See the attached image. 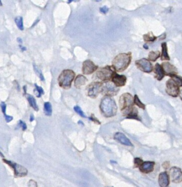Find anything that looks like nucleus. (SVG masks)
<instances>
[{
	"label": "nucleus",
	"instance_id": "nucleus-1",
	"mask_svg": "<svg viewBox=\"0 0 182 187\" xmlns=\"http://www.w3.org/2000/svg\"><path fill=\"white\" fill-rule=\"evenodd\" d=\"M100 109L102 114L106 117H113L117 114V106L111 97L105 96L101 102Z\"/></svg>",
	"mask_w": 182,
	"mask_h": 187
},
{
	"label": "nucleus",
	"instance_id": "nucleus-2",
	"mask_svg": "<svg viewBox=\"0 0 182 187\" xmlns=\"http://www.w3.org/2000/svg\"><path fill=\"white\" fill-rule=\"evenodd\" d=\"M132 61L131 52L121 53L114 58L112 61V67L115 71L122 72L127 69Z\"/></svg>",
	"mask_w": 182,
	"mask_h": 187
},
{
	"label": "nucleus",
	"instance_id": "nucleus-3",
	"mask_svg": "<svg viewBox=\"0 0 182 187\" xmlns=\"http://www.w3.org/2000/svg\"><path fill=\"white\" fill-rule=\"evenodd\" d=\"M74 72L72 70H64L59 77V86L64 89H70L74 79Z\"/></svg>",
	"mask_w": 182,
	"mask_h": 187
},
{
	"label": "nucleus",
	"instance_id": "nucleus-4",
	"mask_svg": "<svg viewBox=\"0 0 182 187\" xmlns=\"http://www.w3.org/2000/svg\"><path fill=\"white\" fill-rule=\"evenodd\" d=\"M115 73L111 69L110 66H106L103 68H101L95 73L96 78L103 81H108L112 79L113 75Z\"/></svg>",
	"mask_w": 182,
	"mask_h": 187
},
{
	"label": "nucleus",
	"instance_id": "nucleus-5",
	"mask_svg": "<svg viewBox=\"0 0 182 187\" xmlns=\"http://www.w3.org/2000/svg\"><path fill=\"white\" fill-rule=\"evenodd\" d=\"M119 89L109 81L102 82L101 92L102 94L107 97L116 96L119 91Z\"/></svg>",
	"mask_w": 182,
	"mask_h": 187
},
{
	"label": "nucleus",
	"instance_id": "nucleus-6",
	"mask_svg": "<svg viewBox=\"0 0 182 187\" xmlns=\"http://www.w3.org/2000/svg\"><path fill=\"white\" fill-rule=\"evenodd\" d=\"M3 162L13 169L15 177H23L27 175L28 170L24 166L6 159H3Z\"/></svg>",
	"mask_w": 182,
	"mask_h": 187
},
{
	"label": "nucleus",
	"instance_id": "nucleus-7",
	"mask_svg": "<svg viewBox=\"0 0 182 187\" xmlns=\"http://www.w3.org/2000/svg\"><path fill=\"white\" fill-rule=\"evenodd\" d=\"M119 104L121 112L131 108L134 105V98L129 93L124 94L119 98Z\"/></svg>",
	"mask_w": 182,
	"mask_h": 187
},
{
	"label": "nucleus",
	"instance_id": "nucleus-8",
	"mask_svg": "<svg viewBox=\"0 0 182 187\" xmlns=\"http://www.w3.org/2000/svg\"><path fill=\"white\" fill-rule=\"evenodd\" d=\"M101 84L102 82H94L89 84L87 87L88 96L92 98H97L101 92Z\"/></svg>",
	"mask_w": 182,
	"mask_h": 187
},
{
	"label": "nucleus",
	"instance_id": "nucleus-9",
	"mask_svg": "<svg viewBox=\"0 0 182 187\" xmlns=\"http://www.w3.org/2000/svg\"><path fill=\"white\" fill-rule=\"evenodd\" d=\"M166 91L168 95L173 97H177L180 95V87L175 84L172 79L166 82Z\"/></svg>",
	"mask_w": 182,
	"mask_h": 187
},
{
	"label": "nucleus",
	"instance_id": "nucleus-10",
	"mask_svg": "<svg viewBox=\"0 0 182 187\" xmlns=\"http://www.w3.org/2000/svg\"><path fill=\"white\" fill-rule=\"evenodd\" d=\"M135 64L139 70L145 73H151L154 69L151 63L147 59L142 58L136 61Z\"/></svg>",
	"mask_w": 182,
	"mask_h": 187
},
{
	"label": "nucleus",
	"instance_id": "nucleus-11",
	"mask_svg": "<svg viewBox=\"0 0 182 187\" xmlns=\"http://www.w3.org/2000/svg\"><path fill=\"white\" fill-rule=\"evenodd\" d=\"M169 176L173 183H179L182 181V171L177 167H172L169 171Z\"/></svg>",
	"mask_w": 182,
	"mask_h": 187
},
{
	"label": "nucleus",
	"instance_id": "nucleus-12",
	"mask_svg": "<svg viewBox=\"0 0 182 187\" xmlns=\"http://www.w3.org/2000/svg\"><path fill=\"white\" fill-rule=\"evenodd\" d=\"M98 69V66H96L92 61L87 60L83 63L82 72L85 75H90Z\"/></svg>",
	"mask_w": 182,
	"mask_h": 187
},
{
	"label": "nucleus",
	"instance_id": "nucleus-13",
	"mask_svg": "<svg viewBox=\"0 0 182 187\" xmlns=\"http://www.w3.org/2000/svg\"><path fill=\"white\" fill-rule=\"evenodd\" d=\"M111 81L117 87L124 86L126 84L127 77L125 75H119L116 73H114Z\"/></svg>",
	"mask_w": 182,
	"mask_h": 187
},
{
	"label": "nucleus",
	"instance_id": "nucleus-14",
	"mask_svg": "<svg viewBox=\"0 0 182 187\" xmlns=\"http://www.w3.org/2000/svg\"><path fill=\"white\" fill-rule=\"evenodd\" d=\"M114 139L122 144H123L126 146H130V147H133V146L131 140L129 139L127 137L124 133H121V132H117V133H115Z\"/></svg>",
	"mask_w": 182,
	"mask_h": 187
},
{
	"label": "nucleus",
	"instance_id": "nucleus-15",
	"mask_svg": "<svg viewBox=\"0 0 182 187\" xmlns=\"http://www.w3.org/2000/svg\"><path fill=\"white\" fill-rule=\"evenodd\" d=\"M122 112H123L124 115H125L127 119L140 120V118L138 116V109L134 106Z\"/></svg>",
	"mask_w": 182,
	"mask_h": 187
},
{
	"label": "nucleus",
	"instance_id": "nucleus-16",
	"mask_svg": "<svg viewBox=\"0 0 182 187\" xmlns=\"http://www.w3.org/2000/svg\"><path fill=\"white\" fill-rule=\"evenodd\" d=\"M160 187H168L170 183V178L167 172H162L160 173L158 180Z\"/></svg>",
	"mask_w": 182,
	"mask_h": 187
},
{
	"label": "nucleus",
	"instance_id": "nucleus-17",
	"mask_svg": "<svg viewBox=\"0 0 182 187\" xmlns=\"http://www.w3.org/2000/svg\"><path fill=\"white\" fill-rule=\"evenodd\" d=\"M155 165V162H143V163L139 167V170L142 173H146V174L151 173L154 170Z\"/></svg>",
	"mask_w": 182,
	"mask_h": 187
},
{
	"label": "nucleus",
	"instance_id": "nucleus-18",
	"mask_svg": "<svg viewBox=\"0 0 182 187\" xmlns=\"http://www.w3.org/2000/svg\"><path fill=\"white\" fill-rule=\"evenodd\" d=\"M162 67L163 68L164 72L165 73V75H169L172 74H177L178 73L177 69L175 66L172 65L168 62H164L162 64Z\"/></svg>",
	"mask_w": 182,
	"mask_h": 187
},
{
	"label": "nucleus",
	"instance_id": "nucleus-19",
	"mask_svg": "<svg viewBox=\"0 0 182 187\" xmlns=\"http://www.w3.org/2000/svg\"><path fill=\"white\" fill-rule=\"evenodd\" d=\"M155 77L159 81H161L165 76V73L164 72V69L161 65L159 63L156 64L155 66L154 70Z\"/></svg>",
	"mask_w": 182,
	"mask_h": 187
},
{
	"label": "nucleus",
	"instance_id": "nucleus-20",
	"mask_svg": "<svg viewBox=\"0 0 182 187\" xmlns=\"http://www.w3.org/2000/svg\"><path fill=\"white\" fill-rule=\"evenodd\" d=\"M88 80L83 75H78L75 78L74 81V86L77 89H80V87L87 83Z\"/></svg>",
	"mask_w": 182,
	"mask_h": 187
},
{
	"label": "nucleus",
	"instance_id": "nucleus-21",
	"mask_svg": "<svg viewBox=\"0 0 182 187\" xmlns=\"http://www.w3.org/2000/svg\"><path fill=\"white\" fill-rule=\"evenodd\" d=\"M162 53H161V61H170V58L168 55L167 46L166 42H164L161 44Z\"/></svg>",
	"mask_w": 182,
	"mask_h": 187
},
{
	"label": "nucleus",
	"instance_id": "nucleus-22",
	"mask_svg": "<svg viewBox=\"0 0 182 187\" xmlns=\"http://www.w3.org/2000/svg\"><path fill=\"white\" fill-rule=\"evenodd\" d=\"M26 99L28 100V102L29 103V104L31 105V107L35 110V111H38L39 110V107L37 105V103L36 102L35 99L34 98V97L33 96H31V94H26Z\"/></svg>",
	"mask_w": 182,
	"mask_h": 187
},
{
	"label": "nucleus",
	"instance_id": "nucleus-23",
	"mask_svg": "<svg viewBox=\"0 0 182 187\" xmlns=\"http://www.w3.org/2000/svg\"><path fill=\"white\" fill-rule=\"evenodd\" d=\"M44 111L45 114L46 116H51L52 113V105L50 102H45L44 103Z\"/></svg>",
	"mask_w": 182,
	"mask_h": 187
},
{
	"label": "nucleus",
	"instance_id": "nucleus-24",
	"mask_svg": "<svg viewBox=\"0 0 182 187\" xmlns=\"http://www.w3.org/2000/svg\"><path fill=\"white\" fill-rule=\"evenodd\" d=\"M160 57V52L159 51H151L148 56L149 61L155 62Z\"/></svg>",
	"mask_w": 182,
	"mask_h": 187
},
{
	"label": "nucleus",
	"instance_id": "nucleus-25",
	"mask_svg": "<svg viewBox=\"0 0 182 187\" xmlns=\"http://www.w3.org/2000/svg\"><path fill=\"white\" fill-rule=\"evenodd\" d=\"M170 78L173 80L175 84L179 87H182V77L180 76L177 74H172L169 75Z\"/></svg>",
	"mask_w": 182,
	"mask_h": 187
},
{
	"label": "nucleus",
	"instance_id": "nucleus-26",
	"mask_svg": "<svg viewBox=\"0 0 182 187\" xmlns=\"http://www.w3.org/2000/svg\"><path fill=\"white\" fill-rule=\"evenodd\" d=\"M143 39L146 42H153L156 39L157 37L154 36L152 33L150 32L147 34L144 35Z\"/></svg>",
	"mask_w": 182,
	"mask_h": 187
},
{
	"label": "nucleus",
	"instance_id": "nucleus-27",
	"mask_svg": "<svg viewBox=\"0 0 182 187\" xmlns=\"http://www.w3.org/2000/svg\"><path fill=\"white\" fill-rule=\"evenodd\" d=\"M15 23L20 30H23V20L22 16H19L15 18Z\"/></svg>",
	"mask_w": 182,
	"mask_h": 187
},
{
	"label": "nucleus",
	"instance_id": "nucleus-28",
	"mask_svg": "<svg viewBox=\"0 0 182 187\" xmlns=\"http://www.w3.org/2000/svg\"><path fill=\"white\" fill-rule=\"evenodd\" d=\"M35 89H34V92H35L36 96L38 98H40L42 94H44V91L41 87L37 86V84H35Z\"/></svg>",
	"mask_w": 182,
	"mask_h": 187
},
{
	"label": "nucleus",
	"instance_id": "nucleus-29",
	"mask_svg": "<svg viewBox=\"0 0 182 187\" xmlns=\"http://www.w3.org/2000/svg\"><path fill=\"white\" fill-rule=\"evenodd\" d=\"M134 103L136 105H137L138 107L141 108L142 109H145V104H144L140 101V99L139 98V97H138V96H137L136 94V95L134 96Z\"/></svg>",
	"mask_w": 182,
	"mask_h": 187
},
{
	"label": "nucleus",
	"instance_id": "nucleus-30",
	"mask_svg": "<svg viewBox=\"0 0 182 187\" xmlns=\"http://www.w3.org/2000/svg\"><path fill=\"white\" fill-rule=\"evenodd\" d=\"M34 70L35 71L36 74H37V76L40 77V80H41V81H45V78L44 77V75L42 74L41 71L40 69L38 68L36 65H34Z\"/></svg>",
	"mask_w": 182,
	"mask_h": 187
},
{
	"label": "nucleus",
	"instance_id": "nucleus-31",
	"mask_svg": "<svg viewBox=\"0 0 182 187\" xmlns=\"http://www.w3.org/2000/svg\"><path fill=\"white\" fill-rule=\"evenodd\" d=\"M74 110L75 112L77 113L80 116H82V117H84V118L87 117H86V116H85V115L84 114V112L82 110V109L79 106H78V105L75 106L74 107Z\"/></svg>",
	"mask_w": 182,
	"mask_h": 187
},
{
	"label": "nucleus",
	"instance_id": "nucleus-32",
	"mask_svg": "<svg viewBox=\"0 0 182 187\" xmlns=\"http://www.w3.org/2000/svg\"><path fill=\"white\" fill-rule=\"evenodd\" d=\"M143 160L139 157H136L134 159V167H139L140 165L143 163Z\"/></svg>",
	"mask_w": 182,
	"mask_h": 187
},
{
	"label": "nucleus",
	"instance_id": "nucleus-33",
	"mask_svg": "<svg viewBox=\"0 0 182 187\" xmlns=\"http://www.w3.org/2000/svg\"><path fill=\"white\" fill-rule=\"evenodd\" d=\"M19 126L21 127L23 131H26V130L27 129V126H26V124L22 120H19L18 123Z\"/></svg>",
	"mask_w": 182,
	"mask_h": 187
},
{
	"label": "nucleus",
	"instance_id": "nucleus-34",
	"mask_svg": "<svg viewBox=\"0 0 182 187\" xmlns=\"http://www.w3.org/2000/svg\"><path fill=\"white\" fill-rule=\"evenodd\" d=\"M1 108L2 109V112L3 114H4V115H6V108H7V105L6 104V103L5 102H2L1 103Z\"/></svg>",
	"mask_w": 182,
	"mask_h": 187
},
{
	"label": "nucleus",
	"instance_id": "nucleus-35",
	"mask_svg": "<svg viewBox=\"0 0 182 187\" xmlns=\"http://www.w3.org/2000/svg\"><path fill=\"white\" fill-rule=\"evenodd\" d=\"M162 166L165 170H168V168L170 167V162L169 161H166V162H164L162 165Z\"/></svg>",
	"mask_w": 182,
	"mask_h": 187
},
{
	"label": "nucleus",
	"instance_id": "nucleus-36",
	"mask_svg": "<svg viewBox=\"0 0 182 187\" xmlns=\"http://www.w3.org/2000/svg\"><path fill=\"white\" fill-rule=\"evenodd\" d=\"M28 187H37V183L35 180H31L28 183Z\"/></svg>",
	"mask_w": 182,
	"mask_h": 187
},
{
	"label": "nucleus",
	"instance_id": "nucleus-37",
	"mask_svg": "<svg viewBox=\"0 0 182 187\" xmlns=\"http://www.w3.org/2000/svg\"><path fill=\"white\" fill-rule=\"evenodd\" d=\"M108 10H109V8H108L106 6H103V7H101V8H100V11L101 13H103V14L107 13L108 12Z\"/></svg>",
	"mask_w": 182,
	"mask_h": 187
},
{
	"label": "nucleus",
	"instance_id": "nucleus-38",
	"mask_svg": "<svg viewBox=\"0 0 182 187\" xmlns=\"http://www.w3.org/2000/svg\"><path fill=\"white\" fill-rule=\"evenodd\" d=\"M89 119L90 120H91L92 121H93L95 123H96V124H100L101 123L99 122L98 120L97 119L96 117H94L93 116V115H92L90 117H89Z\"/></svg>",
	"mask_w": 182,
	"mask_h": 187
},
{
	"label": "nucleus",
	"instance_id": "nucleus-39",
	"mask_svg": "<svg viewBox=\"0 0 182 187\" xmlns=\"http://www.w3.org/2000/svg\"><path fill=\"white\" fill-rule=\"evenodd\" d=\"M5 120L7 122H9L11 121L13 119V117L11 116H9V115H5Z\"/></svg>",
	"mask_w": 182,
	"mask_h": 187
},
{
	"label": "nucleus",
	"instance_id": "nucleus-40",
	"mask_svg": "<svg viewBox=\"0 0 182 187\" xmlns=\"http://www.w3.org/2000/svg\"><path fill=\"white\" fill-rule=\"evenodd\" d=\"M17 42H18L19 44H22L23 43V41H22L21 38H17Z\"/></svg>",
	"mask_w": 182,
	"mask_h": 187
},
{
	"label": "nucleus",
	"instance_id": "nucleus-41",
	"mask_svg": "<svg viewBox=\"0 0 182 187\" xmlns=\"http://www.w3.org/2000/svg\"><path fill=\"white\" fill-rule=\"evenodd\" d=\"M35 119V117L34 116V115L33 114H31V116H30V121L33 122L34 120Z\"/></svg>",
	"mask_w": 182,
	"mask_h": 187
},
{
	"label": "nucleus",
	"instance_id": "nucleus-42",
	"mask_svg": "<svg viewBox=\"0 0 182 187\" xmlns=\"http://www.w3.org/2000/svg\"><path fill=\"white\" fill-rule=\"evenodd\" d=\"M19 47L21 48V49L22 51H26V47H23V46H22V44H19Z\"/></svg>",
	"mask_w": 182,
	"mask_h": 187
},
{
	"label": "nucleus",
	"instance_id": "nucleus-43",
	"mask_svg": "<svg viewBox=\"0 0 182 187\" xmlns=\"http://www.w3.org/2000/svg\"><path fill=\"white\" fill-rule=\"evenodd\" d=\"M78 124L80 125H81V126H84V124L83 123V122H82L81 120H79V121L78 122Z\"/></svg>",
	"mask_w": 182,
	"mask_h": 187
},
{
	"label": "nucleus",
	"instance_id": "nucleus-44",
	"mask_svg": "<svg viewBox=\"0 0 182 187\" xmlns=\"http://www.w3.org/2000/svg\"><path fill=\"white\" fill-rule=\"evenodd\" d=\"M143 47L144 48H145L146 49H147L149 48V47H148V46H147V44H145L144 46H143Z\"/></svg>",
	"mask_w": 182,
	"mask_h": 187
},
{
	"label": "nucleus",
	"instance_id": "nucleus-45",
	"mask_svg": "<svg viewBox=\"0 0 182 187\" xmlns=\"http://www.w3.org/2000/svg\"><path fill=\"white\" fill-rule=\"evenodd\" d=\"M180 99L182 100V89H181V91H180Z\"/></svg>",
	"mask_w": 182,
	"mask_h": 187
},
{
	"label": "nucleus",
	"instance_id": "nucleus-46",
	"mask_svg": "<svg viewBox=\"0 0 182 187\" xmlns=\"http://www.w3.org/2000/svg\"><path fill=\"white\" fill-rule=\"evenodd\" d=\"M111 163H112V164H117V162H115V161H114V160L113 161L112 160H111Z\"/></svg>",
	"mask_w": 182,
	"mask_h": 187
},
{
	"label": "nucleus",
	"instance_id": "nucleus-47",
	"mask_svg": "<svg viewBox=\"0 0 182 187\" xmlns=\"http://www.w3.org/2000/svg\"><path fill=\"white\" fill-rule=\"evenodd\" d=\"M0 157H4V155H3V154L1 152H0Z\"/></svg>",
	"mask_w": 182,
	"mask_h": 187
},
{
	"label": "nucleus",
	"instance_id": "nucleus-48",
	"mask_svg": "<svg viewBox=\"0 0 182 187\" xmlns=\"http://www.w3.org/2000/svg\"><path fill=\"white\" fill-rule=\"evenodd\" d=\"M2 6V3L1 2V1L0 0V6Z\"/></svg>",
	"mask_w": 182,
	"mask_h": 187
}]
</instances>
